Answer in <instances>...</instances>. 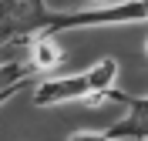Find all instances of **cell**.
<instances>
[{"instance_id": "cell-1", "label": "cell", "mask_w": 148, "mask_h": 141, "mask_svg": "<svg viewBox=\"0 0 148 141\" xmlns=\"http://www.w3.org/2000/svg\"><path fill=\"white\" fill-rule=\"evenodd\" d=\"M114 84H118V61L101 57L77 74H57L37 81L30 91V101H34V108H54V104H71V101L104 104L114 101V94H118Z\"/></svg>"}, {"instance_id": "cell-2", "label": "cell", "mask_w": 148, "mask_h": 141, "mask_svg": "<svg viewBox=\"0 0 148 141\" xmlns=\"http://www.w3.org/2000/svg\"><path fill=\"white\" fill-rule=\"evenodd\" d=\"M118 24H148V0H114L104 7H84V10H54L47 24V37H57L64 30L81 27H118Z\"/></svg>"}, {"instance_id": "cell-3", "label": "cell", "mask_w": 148, "mask_h": 141, "mask_svg": "<svg viewBox=\"0 0 148 141\" xmlns=\"http://www.w3.org/2000/svg\"><path fill=\"white\" fill-rule=\"evenodd\" d=\"M54 10L47 0H0V47L27 44L30 37L44 34Z\"/></svg>"}, {"instance_id": "cell-4", "label": "cell", "mask_w": 148, "mask_h": 141, "mask_svg": "<svg viewBox=\"0 0 148 141\" xmlns=\"http://www.w3.org/2000/svg\"><path fill=\"white\" fill-rule=\"evenodd\" d=\"M121 104L128 111L121 114L111 128H104L101 134L108 141H148V94H141V97H128L125 94Z\"/></svg>"}, {"instance_id": "cell-5", "label": "cell", "mask_w": 148, "mask_h": 141, "mask_svg": "<svg viewBox=\"0 0 148 141\" xmlns=\"http://www.w3.org/2000/svg\"><path fill=\"white\" fill-rule=\"evenodd\" d=\"M30 64L34 74H51L54 67H61L64 61V50L57 44V37H47V34H37V37L27 40V57H24Z\"/></svg>"}, {"instance_id": "cell-6", "label": "cell", "mask_w": 148, "mask_h": 141, "mask_svg": "<svg viewBox=\"0 0 148 141\" xmlns=\"http://www.w3.org/2000/svg\"><path fill=\"white\" fill-rule=\"evenodd\" d=\"M30 77H34V71H30L27 61H0V108H3L14 94L24 91Z\"/></svg>"}, {"instance_id": "cell-7", "label": "cell", "mask_w": 148, "mask_h": 141, "mask_svg": "<svg viewBox=\"0 0 148 141\" xmlns=\"http://www.w3.org/2000/svg\"><path fill=\"white\" fill-rule=\"evenodd\" d=\"M67 141H108V138H104L101 131H74Z\"/></svg>"}, {"instance_id": "cell-8", "label": "cell", "mask_w": 148, "mask_h": 141, "mask_svg": "<svg viewBox=\"0 0 148 141\" xmlns=\"http://www.w3.org/2000/svg\"><path fill=\"white\" fill-rule=\"evenodd\" d=\"M91 7H104V3H114V0H88Z\"/></svg>"}, {"instance_id": "cell-9", "label": "cell", "mask_w": 148, "mask_h": 141, "mask_svg": "<svg viewBox=\"0 0 148 141\" xmlns=\"http://www.w3.org/2000/svg\"><path fill=\"white\" fill-rule=\"evenodd\" d=\"M141 54H145V61H148V37H145V44H141Z\"/></svg>"}]
</instances>
